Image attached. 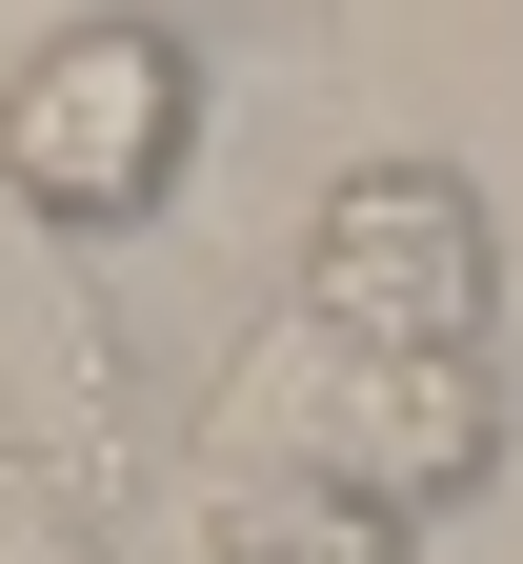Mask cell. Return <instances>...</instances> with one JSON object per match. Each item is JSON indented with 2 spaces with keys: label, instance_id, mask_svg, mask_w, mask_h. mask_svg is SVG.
Instances as JSON below:
<instances>
[{
  "label": "cell",
  "instance_id": "obj_3",
  "mask_svg": "<svg viewBox=\"0 0 523 564\" xmlns=\"http://www.w3.org/2000/svg\"><path fill=\"white\" fill-rule=\"evenodd\" d=\"M303 303L383 343H503V202L464 162H342L303 202Z\"/></svg>",
  "mask_w": 523,
  "mask_h": 564
},
{
  "label": "cell",
  "instance_id": "obj_6",
  "mask_svg": "<svg viewBox=\"0 0 523 564\" xmlns=\"http://www.w3.org/2000/svg\"><path fill=\"white\" fill-rule=\"evenodd\" d=\"M101 524H121V505H101V484H61V464L21 444V423H0V564H121Z\"/></svg>",
  "mask_w": 523,
  "mask_h": 564
},
{
  "label": "cell",
  "instance_id": "obj_4",
  "mask_svg": "<svg viewBox=\"0 0 523 564\" xmlns=\"http://www.w3.org/2000/svg\"><path fill=\"white\" fill-rule=\"evenodd\" d=\"M101 242H61L21 182H0V423L61 464V484H101V505H141V383H121V323H101Z\"/></svg>",
  "mask_w": 523,
  "mask_h": 564
},
{
  "label": "cell",
  "instance_id": "obj_2",
  "mask_svg": "<svg viewBox=\"0 0 523 564\" xmlns=\"http://www.w3.org/2000/svg\"><path fill=\"white\" fill-rule=\"evenodd\" d=\"M0 182L61 242H141L201 182V41L162 0H61L41 41H0Z\"/></svg>",
  "mask_w": 523,
  "mask_h": 564
},
{
  "label": "cell",
  "instance_id": "obj_5",
  "mask_svg": "<svg viewBox=\"0 0 523 564\" xmlns=\"http://www.w3.org/2000/svg\"><path fill=\"white\" fill-rule=\"evenodd\" d=\"M162 524L201 564H423L403 505H362L323 464H262V444H162Z\"/></svg>",
  "mask_w": 523,
  "mask_h": 564
},
{
  "label": "cell",
  "instance_id": "obj_1",
  "mask_svg": "<svg viewBox=\"0 0 523 564\" xmlns=\"http://www.w3.org/2000/svg\"><path fill=\"white\" fill-rule=\"evenodd\" d=\"M162 444H262V464H323L362 505L443 524V505L503 484V343H383V323H323L303 282H282V323L162 423Z\"/></svg>",
  "mask_w": 523,
  "mask_h": 564
}]
</instances>
